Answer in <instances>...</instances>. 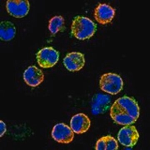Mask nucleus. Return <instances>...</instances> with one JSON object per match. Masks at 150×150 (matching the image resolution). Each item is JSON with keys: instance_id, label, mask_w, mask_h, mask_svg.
Returning <instances> with one entry per match:
<instances>
[{"instance_id": "nucleus-12", "label": "nucleus", "mask_w": 150, "mask_h": 150, "mask_svg": "<svg viewBox=\"0 0 150 150\" xmlns=\"http://www.w3.org/2000/svg\"><path fill=\"white\" fill-rule=\"evenodd\" d=\"M110 98L106 95L98 94L93 98L92 110L94 114L104 113L110 107Z\"/></svg>"}, {"instance_id": "nucleus-5", "label": "nucleus", "mask_w": 150, "mask_h": 150, "mask_svg": "<svg viewBox=\"0 0 150 150\" xmlns=\"http://www.w3.org/2000/svg\"><path fill=\"white\" fill-rule=\"evenodd\" d=\"M29 1L27 0H8L6 8L8 13L16 18H22L26 16L30 10Z\"/></svg>"}, {"instance_id": "nucleus-14", "label": "nucleus", "mask_w": 150, "mask_h": 150, "mask_svg": "<svg viewBox=\"0 0 150 150\" xmlns=\"http://www.w3.org/2000/svg\"><path fill=\"white\" fill-rule=\"evenodd\" d=\"M118 142L110 136L103 137L96 143V150H117L118 149Z\"/></svg>"}, {"instance_id": "nucleus-4", "label": "nucleus", "mask_w": 150, "mask_h": 150, "mask_svg": "<svg viewBox=\"0 0 150 150\" xmlns=\"http://www.w3.org/2000/svg\"><path fill=\"white\" fill-rule=\"evenodd\" d=\"M59 52L51 47L41 49L36 54L38 63L44 69L51 68L56 64L59 60Z\"/></svg>"}, {"instance_id": "nucleus-9", "label": "nucleus", "mask_w": 150, "mask_h": 150, "mask_svg": "<svg viewBox=\"0 0 150 150\" xmlns=\"http://www.w3.org/2000/svg\"><path fill=\"white\" fill-rule=\"evenodd\" d=\"M115 11L108 5L99 4L95 10V18L100 24H107L112 21L115 16Z\"/></svg>"}, {"instance_id": "nucleus-3", "label": "nucleus", "mask_w": 150, "mask_h": 150, "mask_svg": "<svg viewBox=\"0 0 150 150\" xmlns=\"http://www.w3.org/2000/svg\"><path fill=\"white\" fill-rule=\"evenodd\" d=\"M100 86L103 91L114 95L123 89V83L120 76L113 73L102 75L100 80Z\"/></svg>"}, {"instance_id": "nucleus-2", "label": "nucleus", "mask_w": 150, "mask_h": 150, "mask_svg": "<svg viewBox=\"0 0 150 150\" xmlns=\"http://www.w3.org/2000/svg\"><path fill=\"white\" fill-rule=\"evenodd\" d=\"M96 30V24L88 18L77 16L73 20L71 33L77 39L84 40L93 36Z\"/></svg>"}, {"instance_id": "nucleus-15", "label": "nucleus", "mask_w": 150, "mask_h": 150, "mask_svg": "<svg viewBox=\"0 0 150 150\" xmlns=\"http://www.w3.org/2000/svg\"><path fill=\"white\" fill-rule=\"evenodd\" d=\"M64 24V19L61 16H55L49 21L48 29L53 34H56L63 29Z\"/></svg>"}, {"instance_id": "nucleus-6", "label": "nucleus", "mask_w": 150, "mask_h": 150, "mask_svg": "<svg viewBox=\"0 0 150 150\" xmlns=\"http://www.w3.org/2000/svg\"><path fill=\"white\" fill-rule=\"evenodd\" d=\"M139 135L135 126L126 125L120 130L118 139L120 144L126 147H133L137 144Z\"/></svg>"}, {"instance_id": "nucleus-16", "label": "nucleus", "mask_w": 150, "mask_h": 150, "mask_svg": "<svg viewBox=\"0 0 150 150\" xmlns=\"http://www.w3.org/2000/svg\"><path fill=\"white\" fill-rule=\"evenodd\" d=\"M0 129H1V137H2L4 134L6 133V125L5 123H4L3 121L1 120L0 121Z\"/></svg>"}, {"instance_id": "nucleus-13", "label": "nucleus", "mask_w": 150, "mask_h": 150, "mask_svg": "<svg viewBox=\"0 0 150 150\" xmlns=\"http://www.w3.org/2000/svg\"><path fill=\"white\" fill-rule=\"evenodd\" d=\"M16 28L13 23L8 21L1 22L0 24V38L4 41L13 39L16 34Z\"/></svg>"}, {"instance_id": "nucleus-10", "label": "nucleus", "mask_w": 150, "mask_h": 150, "mask_svg": "<svg viewBox=\"0 0 150 150\" xmlns=\"http://www.w3.org/2000/svg\"><path fill=\"white\" fill-rule=\"evenodd\" d=\"M23 79L27 85L35 87L40 85L44 80L43 72L35 66L28 68L23 74Z\"/></svg>"}, {"instance_id": "nucleus-1", "label": "nucleus", "mask_w": 150, "mask_h": 150, "mask_svg": "<svg viewBox=\"0 0 150 150\" xmlns=\"http://www.w3.org/2000/svg\"><path fill=\"white\" fill-rule=\"evenodd\" d=\"M139 115V107L133 98L126 96L120 98L110 108L111 118L119 125H132L137 121Z\"/></svg>"}, {"instance_id": "nucleus-8", "label": "nucleus", "mask_w": 150, "mask_h": 150, "mask_svg": "<svg viewBox=\"0 0 150 150\" xmlns=\"http://www.w3.org/2000/svg\"><path fill=\"white\" fill-rule=\"evenodd\" d=\"M63 63L67 69L70 71H78L84 66V55L80 52L69 53L64 58Z\"/></svg>"}, {"instance_id": "nucleus-7", "label": "nucleus", "mask_w": 150, "mask_h": 150, "mask_svg": "<svg viewBox=\"0 0 150 150\" xmlns=\"http://www.w3.org/2000/svg\"><path fill=\"white\" fill-rule=\"evenodd\" d=\"M52 137L56 142L62 144H69L74 137V131L68 125L64 123L56 124L51 133Z\"/></svg>"}, {"instance_id": "nucleus-11", "label": "nucleus", "mask_w": 150, "mask_h": 150, "mask_svg": "<svg viewBox=\"0 0 150 150\" xmlns=\"http://www.w3.org/2000/svg\"><path fill=\"white\" fill-rule=\"evenodd\" d=\"M71 129L76 134L86 133L91 126V121L83 113H79L74 115L70 122Z\"/></svg>"}]
</instances>
